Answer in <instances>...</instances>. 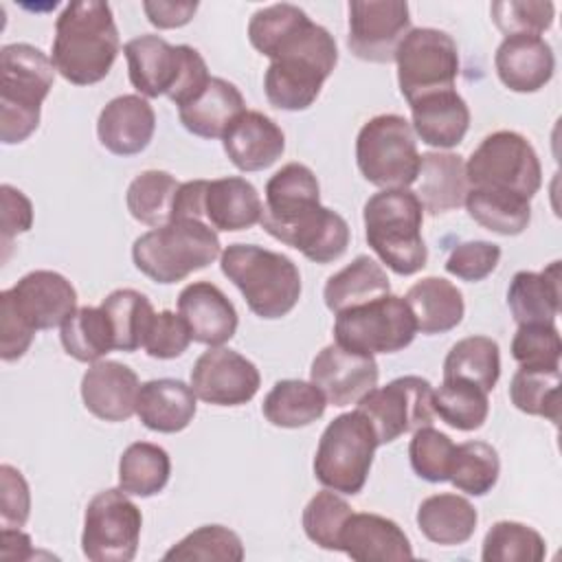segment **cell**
Listing matches in <instances>:
<instances>
[{
  "mask_svg": "<svg viewBox=\"0 0 562 562\" xmlns=\"http://www.w3.org/2000/svg\"><path fill=\"white\" fill-rule=\"evenodd\" d=\"M268 59L266 99L279 110L299 112L318 99L325 79L338 64V48L334 35L307 15L277 42Z\"/></svg>",
  "mask_w": 562,
  "mask_h": 562,
  "instance_id": "cell-1",
  "label": "cell"
},
{
  "mask_svg": "<svg viewBox=\"0 0 562 562\" xmlns=\"http://www.w3.org/2000/svg\"><path fill=\"white\" fill-rule=\"evenodd\" d=\"M121 40L112 7L101 0L70 2L55 22L53 66L75 86H92L108 77Z\"/></svg>",
  "mask_w": 562,
  "mask_h": 562,
  "instance_id": "cell-2",
  "label": "cell"
},
{
  "mask_svg": "<svg viewBox=\"0 0 562 562\" xmlns=\"http://www.w3.org/2000/svg\"><path fill=\"white\" fill-rule=\"evenodd\" d=\"M220 268L259 318H281L301 299V272L281 252L257 244H231L220 255Z\"/></svg>",
  "mask_w": 562,
  "mask_h": 562,
  "instance_id": "cell-3",
  "label": "cell"
},
{
  "mask_svg": "<svg viewBox=\"0 0 562 562\" xmlns=\"http://www.w3.org/2000/svg\"><path fill=\"white\" fill-rule=\"evenodd\" d=\"M364 237L371 250L395 274L419 272L428 261L422 237L424 206L411 189H382L362 209Z\"/></svg>",
  "mask_w": 562,
  "mask_h": 562,
  "instance_id": "cell-4",
  "label": "cell"
},
{
  "mask_svg": "<svg viewBox=\"0 0 562 562\" xmlns=\"http://www.w3.org/2000/svg\"><path fill=\"white\" fill-rule=\"evenodd\" d=\"M55 81L53 59L33 44H7L0 50V140L15 145L40 125L42 103Z\"/></svg>",
  "mask_w": 562,
  "mask_h": 562,
  "instance_id": "cell-5",
  "label": "cell"
},
{
  "mask_svg": "<svg viewBox=\"0 0 562 562\" xmlns=\"http://www.w3.org/2000/svg\"><path fill=\"white\" fill-rule=\"evenodd\" d=\"M123 53L132 86L149 99L165 94L178 108L193 101L211 79L204 57L193 46H171L160 35H138Z\"/></svg>",
  "mask_w": 562,
  "mask_h": 562,
  "instance_id": "cell-6",
  "label": "cell"
},
{
  "mask_svg": "<svg viewBox=\"0 0 562 562\" xmlns=\"http://www.w3.org/2000/svg\"><path fill=\"white\" fill-rule=\"evenodd\" d=\"M220 255V237L202 220H171L143 233L132 246L134 266L165 285L211 266Z\"/></svg>",
  "mask_w": 562,
  "mask_h": 562,
  "instance_id": "cell-7",
  "label": "cell"
},
{
  "mask_svg": "<svg viewBox=\"0 0 562 562\" xmlns=\"http://www.w3.org/2000/svg\"><path fill=\"white\" fill-rule=\"evenodd\" d=\"M375 448V430L360 411L334 417L316 446V481L338 494L353 496L362 492L371 472Z\"/></svg>",
  "mask_w": 562,
  "mask_h": 562,
  "instance_id": "cell-8",
  "label": "cell"
},
{
  "mask_svg": "<svg viewBox=\"0 0 562 562\" xmlns=\"http://www.w3.org/2000/svg\"><path fill=\"white\" fill-rule=\"evenodd\" d=\"M362 178L380 189H408L419 173V151L411 123L400 114L369 119L356 138Z\"/></svg>",
  "mask_w": 562,
  "mask_h": 562,
  "instance_id": "cell-9",
  "label": "cell"
},
{
  "mask_svg": "<svg viewBox=\"0 0 562 562\" xmlns=\"http://www.w3.org/2000/svg\"><path fill=\"white\" fill-rule=\"evenodd\" d=\"M470 189H494L531 200L542 184V167L533 145L518 132L487 134L465 162Z\"/></svg>",
  "mask_w": 562,
  "mask_h": 562,
  "instance_id": "cell-10",
  "label": "cell"
},
{
  "mask_svg": "<svg viewBox=\"0 0 562 562\" xmlns=\"http://www.w3.org/2000/svg\"><path fill=\"white\" fill-rule=\"evenodd\" d=\"M417 325L404 296L384 294L336 314L334 338L340 347L375 356L395 353L413 342Z\"/></svg>",
  "mask_w": 562,
  "mask_h": 562,
  "instance_id": "cell-11",
  "label": "cell"
},
{
  "mask_svg": "<svg viewBox=\"0 0 562 562\" xmlns=\"http://www.w3.org/2000/svg\"><path fill=\"white\" fill-rule=\"evenodd\" d=\"M397 83L408 105L426 94L454 90L459 75L457 42L439 29H411L395 53Z\"/></svg>",
  "mask_w": 562,
  "mask_h": 562,
  "instance_id": "cell-12",
  "label": "cell"
},
{
  "mask_svg": "<svg viewBox=\"0 0 562 562\" xmlns=\"http://www.w3.org/2000/svg\"><path fill=\"white\" fill-rule=\"evenodd\" d=\"M143 514L121 487L94 494L83 514L81 551L92 562H130L140 542Z\"/></svg>",
  "mask_w": 562,
  "mask_h": 562,
  "instance_id": "cell-13",
  "label": "cell"
},
{
  "mask_svg": "<svg viewBox=\"0 0 562 562\" xmlns=\"http://www.w3.org/2000/svg\"><path fill=\"white\" fill-rule=\"evenodd\" d=\"M432 391L435 389L426 378L402 375L386 386H373L356 404V411H360L373 426L378 446H384L404 432H415L417 428L432 424Z\"/></svg>",
  "mask_w": 562,
  "mask_h": 562,
  "instance_id": "cell-14",
  "label": "cell"
},
{
  "mask_svg": "<svg viewBox=\"0 0 562 562\" xmlns=\"http://www.w3.org/2000/svg\"><path fill=\"white\" fill-rule=\"evenodd\" d=\"M411 11L404 0L349 2V50L364 61L389 64L411 31Z\"/></svg>",
  "mask_w": 562,
  "mask_h": 562,
  "instance_id": "cell-15",
  "label": "cell"
},
{
  "mask_svg": "<svg viewBox=\"0 0 562 562\" xmlns=\"http://www.w3.org/2000/svg\"><path fill=\"white\" fill-rule=\"evenodd\" d=\"M259 384L255 362L226 347H211L191 369L193 393L213 406H241L257 395Z\"/></svg>",
  "mask_w": 562,
  "mask_h": 562,
  "instance_id": "cell-16",
  "label": "cell"
},
{
  "mask_svg": "<svg viewBox=\"0 0 562 562\" xmlns=\"http://www.w3.org/2000/svg\"><path fill=\"white\" fill-rule=\"evenodd\" d=\"M378 362L373 356H364L331 342L323 347L312 360L310 382H314L327 404L338 408L358 404L373 386H378Z\"/></svg>",
  "mask_w": 562,
  "mask_h": 562,
  "instance_id": "cell-17",
  "label": "cell"
},
{
  "mask_svg": "<svg viewBox=\"0 0 562 562\" xmlns=\"http://www.w3.org/2000/svg\"><path fill=\"white\" fill-rule=\"evenodd\" d=\"M7 292L20 316L35 331L61 327L77 310L75 285L55 270H33Z\"/></svg>",
  "mask_w": 562,
  "mask_h": 562,
  "instance_id": "cell-18",
  "label": "cell"
},
{
  "mask_svg": "<svg viewBox=\"0 0 562 562\" xmlns=\"http://www.w3.org/2000/svg\"><path fill=\"white\" fill-rule=\"evenodd\" d=\"M268 235L299 250L314 263H331L340 259L351 239L347 220L323 204L303 211L292 222L270 231Z\"/></svg>",
  "mask_w": 562,
  "mask_h": 562,
  "instance_id": "cell-19",
  "label": "cell"
},
{
  "mask_svg": "<svg viewBox=\"0 0 562 562\" xmlns=\"http://www.w3.org/2000/svg\"><path fill=\"white\" fill-rule=\"evenodd\" d=\"M178 314L191 331V340L222 347L237 331V310L211 281H193L178 294Z\"/></svg>",
  "mask_w": 562,
  "mask_h": 562,
  "instance_id": "cell-20",
  "label": "cell"
},
{
  "mask_svg": "<svg viewBox=\"0 0 562 562\" xmlns=\"http://www.w3.org/2000/svg\"><path fill=\"white\" fill-rule=\"evenodd\" d=\"M140 382L134 369L116 360H99L81 378L83 406L103 422H125L136 415Z\"/></svg>",
  "mask_w": 562,
  "mask_h": 562,
  "instance_id": "cell-21",
  "label": "cell"
},
{
  "mask_svg": "<svg viewBox=\"0 0 562 562\" xmlns=\"http://www.w3.org/2000/svg\"><path fill=\"white\" fill-rule=\"evenodd\" d=\"M156 130V114L140 94H121L105 103L97 119L99 143L114 156L140 154Z\"/></svg>",
  "mask_w": 562,
  "mask_h": 562,
  "instance_id": "cell-22",
  "label": "cell"
},
{
  "mask_svg": "<svg viewBox=\"0 0 562 562\" xmlns=\"http://www.w3.org/2000/svg\"><path fill=\"white\" fill-rule=\"evenodd\" d=\"M501 83L514 92H538L555 70L551 44L540 35H507L494 55Z\"/></svg>",
  "mask_w": 562,
  "mask_h": 562,
  "instance_id": "cell-23",
  "label": "cell"
},
{
  "mask_svg": "<svg viewBox=\"0 0 562 562\" xmlns=\"http://www.w3.org/2000/svg\"><path fill=\"white\" fill-rule=\"evenodd\" d=\"M222 145L239 171H261L281 158L285 136L263 112L244 110L224 132Z\"/></svg>",
  "mask_w": 562,
  "mask_h": 562,
  "instance_id": "cell-24",
  "label": "cell"
},
{
  "mask_svg": "<svg viewBox=\"0 0 562 562\" xmlns=\"http://www.w3.org/2000/svg\"><path fill=\"white\" fill-rule=\"evenodd\" d=\"M340 551L358 562L411 560L413 547L402 527L380 514H351L340 533Z\"/></svg>",
  "mask_w": 562,
  "mask_h": 562,
  "instance_id": "cell-25",
  "label": "cell"
},
{
  "mask_svg": "<svg viewBox=\"0 0 562 562\" xmlns=\"http://www.w3.org/2000/svg\"><path fill=\"white\" fill-rule=\"evenodd\" d=\"M316 204H321V187L314 171L303 162H288L266 182L259 224L270 233Z\"/></svg>",
  "mask_w": 562,
  "mask_h": 562,
  "instance_id": "cell-26",
  "label": "cell"
},
{
  "mask_svg": "<svg viewBox=\"0 0 562 562\" xmlns=\"http://www.w3.org/2000/svg\"><path fill=\"white\" fill-rule=\"evenodd\" d=\"M413 132L422 143L450 149L463 140L470 127V108L457 90L426 94L411 103Z\"/></svg>",
  "mask_w": 562,
  "mask_h": 562,
  "instance_id": "cell-27",
  "label": "cell"
},
{
  "mask_svg": "<svg viewBox=\"0 0 562 562\" xmlns=\"http://www.w3.org/2000/svg\"><path fill=\"white\" fill-rule=\"evenodd\" d=\"M417 200L430 215L448 213L465 202L470 191L465 162L452 151H426L419 156Z\"/></svg>",
  "mask_w": 562,
  "mask_h": 562,
  "instance_id": "cell-28",
  "label": "cell"
},
{
  "mask_svg": "<svg viewBox=\"0 0 562 562\" xmlns=\"http://www.w3.org/2000/svg\"><path fill=\"white\" fill-rule=\"evenodd\" d=\"M198 395L191 384L176 378H158L140 384L136 415L149 430L180 432L195 417Z\"/></svg>",
  "mask_w": 562,
  "mask_h": 562,
  "instance_id": "cell-29",
  "label": "cell"
},
{
  "mask_svg": "<svg viewBox=\"0 0 562 562\" xmlns=\"http://www.w3.org/2000/svg\"><path fill=\"white\" fill-rule=\"evenodd\" d=\"M263 202L257 189L239 176L206 180L204 222L224 233L246 231L261 222Z\"/></svg>",
  "mask_w": 562,
  "mask_h": 562,
  "instance_id": "cell-30",
  "label": "cell"
},
{
  "mask_svg": "<svg viewBox=\"0 0 562 562\" xmlns=\"http://www.w3.org/2000/svg\"><path fill=\"white\" fill-rule=\"evenodd\" d=\"M244 110L246 103L239 88L222 77H211L193 101L178 108V119L193 136L222 138Z\"/></svg>",
  "mask_w": 562,
  "mask_h": 562,
  "instance_id": "cell-31",
  "label": "cell"
},
{
  "mask_svg": "<svg viewBox=\"0 0 562 562\" xmlns=\"http://www.w3.org/2000/svg\"><path fill=\"white\" fill-rule=\"evenodd\" d=\"M507 305L518 325L553 323L560 312V261H551L542 272H516L507 288Z\"/></svg>",
  "mask_w": 562,
  "mask_h": 562,
  "instance_id": "cell-32",
  "label": "cell"
},
{
  "mask_svg": "<svg viewBox=\"0 0 562 562\" xmlns=\"http://www.w3.org/2000/svg\"><path fill=\"white\" fill-rule=\"evenodd\" d=\"M404 301L413 312L417 331L428 336L454 329L465 312L461 290L443 277H426L413 283Z\"/></svg>",
  "mask_w": 562,
  "mask_h": 562,
  "instance_id": "cell-33",
  "label": "cell"
},
{
  "mask_svg": "<svg viewBox=\"0 0 562 562\" xmlns=\"http://www.w3.org/2000/svg\"><path fill=\"white\" fill-rule=\"evenodd\" d=\"M479 514L474 505L459 494H432L417 509L419 531L435 544L454 547L474 536Z\"/></svg>",
  "mask_w": 562,
  "mask_h": 562,
  "instance_id": "cell-34",
  "label": "cell"
},
{
  "mask_svg": "<svg viewBox=\"0 0 562 562\" xmlns=\"http://www.w3.org/2000/svg\"><path fill=\"white\" fill-rule=\"evenodd\" d=\"M384 294H391L386 270L369 255H358L351 263L331 274L323 290L325 305L334 314L375 301Z\"/></svg>",
  "mask_w": 562,
  "mask_h": 562,
  "instance_id": "cell-35",
  "label": "cell"
},
{
  "mask_svg": "<svg viewBox=\"0 0 562 562\" xmlns=\"http://www.w3.org/2000/svg\"><path fill=\"white\" fill-rule=\"evenodd\" d=\"M327 408L323 391L305 380H279L266 395L263 417L279 428H303L321 419Z\"/></svg>",
  "mask_w": 562,
  "mask_h": 562,
  "instance_id": "cell-36",
  "label": "cell"
},
{
  "mask_svg": "<svg viewBox=\"0 0 562 562\" xmlns=\"http://www.w3.org/2000/svg\"><path fill=\"white\" fill-rule=\"evenodd\" d=\"M101 310L110 321L114 349L130 353L145 345L156 312L143 292L132 288H119L101 301Z\"/></svg>",
  "mask_w": 562,
  "mask_h": 562,
  "instance_id": "cell-37",
  "label": "cell"
},
{
  "mask_svg": "<svg viewBox=\"0 0 562 562\" xmlns=\"http://www.w3.org/2000/svg\"><path fill=\"white\" fill-rule=\"evenodd\" d=\"M171 459L165 448L149 441L130 443L119 459V487L132 496H154L165 490Z\"/></svg>",
  "mask_w": 562,
  "mask_h": 562,
  "instance_id": "cell-38",
  "label": "cell"
},
{
  "mask_svg": "<svg viewBox=\"0 0 562 562\" xmlns=\"http://www.w3.org/2000/svg\"><path fill=\"white\" fill-rule=\"evenodd\" d=\"M180 182L160 169H147L138 173L125 193L130 215L151 228H158L173 217V202Z\"/></svg>",
  "mask_w": 562,
  "mask_h": 562,
  "instance_id": "cell-39",
  "label": "cell"
},
{
  "mask_svg": "<svg viewBox=\"0 0 562 562\" xmlns=\"http://www.w3.org/2000/svg\"><path fill=\"white\" fill-rule=\"evenodd\" d=\"M463 204L476 224L505 237L520 235L531 220L529 200L507 191L470 189Z\"/></svg>",
  "mask_w": 562,
  "mask_h": 562,
  "instance_id": "cell-40",
  "label": "cell"
},
{
  "mask_svg": "<svg viewBox=\"0 0 562 562\" xmlns=\"http://www.w3.org/2000/svg\"><path fill=\"white\" fill-rule=\"evenodd\" d=\"M443 378L468 380L490 393L501 378L498 342L487 336L457 340L443 360Z\"/></svg>",
  "mask_w": 562,
  "mask_h": 562,
  "instance_id": "cell-41",
  "label": "cell"
},
{
  "mask_svg": "<svg viewBox=\"0 0 562 562\" xmlns=\"http://www.w3.org/2000/svg\"><path fill=\"white\" fill-rule=\"evenodd\" d=\"M61 347L79 362H99L114 349V336L105 312L92 305L77 307L61 325Z\"/></svg>",
  "mask_w": 562,
  "mask_h": 562,
  "instance_id": "cell-42",
  "label": "cell"
},
{
  "mask_svg": "<svg viewBox=\"0 0 562 562\" xmlns=\"http://www.w3.org/2000/svg\"><path fill=\"white\" fill-rule=\"evenodd\" d=\"M432 408L448 426L470 432L485 424L490 400L487 391L468 380L443 378L441 386L432 391Z\"/></svg>",
  "mask_w": 562,
  "mask_h": 562,
  "instance_id": "cell-43",
  "label": "cell"
},
{
  "mask_svg": "<svg viewBox=\"0 0 562 562\" xmlns=\"http://www.w3.org/2000/svg\"><path fill=\"white\" fill-rule=\"evenodd\" d=\"M501 474V461L494 446L485 441H463L454 446L448 481L470 496H485L492 492Z\"/></svg>",
  "mask_w": 562,
  "mask_h": 562,
  "instance_id": "cell-44",
  "label": "cell"
},
{
  "mask_svg": "<svg viewBox=\"0 0 562 562\" xmlns=\"http://www.w3.org/2000/svg\"><path fill=\"white\" fill-rule=\"evenodd\" d=\"M560 369H518L509 382L512 404L536 417H544L553 424L560 422Z\"/></svg>",
  "mask_w": 562,
  "mask_h": 562,
  "instance_id": "cell-45",
  "label": "cell"
},
{
  "mask_svg": "<svg viewBox=\"0 0 562 562\" xmlns=\"http://www.w3.org/2000/svg\"><path fill=\"white\" fill-rule=\"evenodd\" d=\"M547 555L544 538L529 525L498 520L483 538V562H540Z\"/></svg>",
  "mask_w": 562,
  "mask_h": 562,
  "instance_id": "cell-46",
  "label": "cell"
},
{
  "mask_svg": "<svg viewBox=\"0 0 562 562\" xmlns=\"http://www.w3.org/2000/svg\"><path fill=\"white\" fill-rule=\"evenodd\" d=\"M351 514V505L338 492H316L303 509L305 536L321 549L340 551V533Z\"/></svg>",
  "mask_w": 562,
  "mask_h": 562,
  "instance_id": "cell-47",
  "label": "cell"
},
{
  "mask_svg": "<svg viewBox=\"0 0 562 562\" xmlns=\"http://www.w3.org/2000/svg\"><path fill=\"white\" fill-rule=\"evenodd\" d=\"M165 560H222L239 562L244 560L241 538L224 525H202L176 542L165 555Z\"/></svg>",
  "mask_w": 562,
  "mask_h": 562,
  "instance_id": "cell-48",
  "label": "cell"
},
{
  "mask_svg": "<svg viewBox=\"0 0 562 562\" xmlns=\"http://www.w3.org/2000/svg\"><path fill=\"white\" fill-rule=\"evenodd\" d=\"M512 356L520 369H560L562 340L553 323L518 325L512 340Z\"/></svg>",
  "mask_w": 562,
  "mask_h": 562,
  "instance_id": "cell-49",
  "label": "cell"
},
{
  "mask_svg": "<svg viewBox=\"0 0 562 562\" xmlns=\"http://www.w3.org/2000/svg\"><path fill=\"white\" fill-rule=\"evenodd\" d=\"M452 452H454L452 439L432 426L417 428L408 443L411 468L419 479L428 483L448 481Z\"/></svg>",
  "mask_w": 562,
  "mask_h": 562,
  "instance_id": "cell-50",
  "label": "cell"
},
{
  "mask_svg": "<svg viewBox=\"0 0 562 562\" xmlns=\"http://www.w3.org/2000/svg\"><path fill=\"white\" fill-rule=\"evenodd\" d=\"M492 22L507 35H542L553 24L555 7L542 0H498L490 7Z\"/></svg>",
  "mask_w": 562,
  "mask_h": 562,
  "instance_id": "cell-51",
  "label": "cell"
},
{
  "mask_svg": "<svg viewBox=\"0 0 562 562\" xmlns=\"http://www.w3.org/2000/svg\"><path fill=\"white\" fill-rule=\"evenodd\" d=\"M303 18H307V13L290 2L257 9L248 22V40L255 50L268 57L277 42L285 37Z\"/></svg>",
  "mask_w": 562,
  "mask_h": 562,
  "instance_id": "cell-52",
  "label": "cell"
},
{
  "mask_svg": "<svg viewBox=\"0 0 562 562\" xmlns=\"http://www.w3.org/2000/svg\"><path fill=\"white\" fill-rule=\"evenodd\" d=\"M501 261V248L498 244L474 239V241H463L457 244L448 259H446V272L454 274L457 279L463 281H483L487 274L496 270Z\"/></svg>",
  "mask_w": 562,
  "mask_h": 562,
  "instance_id": "cell-53",
  "label": "cell"
},
{
  "mask_svg": "<svg viewBox=\"0 0 562 562\" xmlns=\"http://www.w3.org/2000/svg\"><path fill=\"white\" fill-rule=\"evenodd\" d=\"M189 342H191V331H189L187 323L182 321V316L171 310H162V312L154 314V321L149 325L143 349L151 358L171 360V358L182 356L187 351Z\"/></svg>",
  "mask_w": 562,
  "mask_h": 562,
  "instance_id": "cell-54",
  "label": "cell"
},
{
  "mask_svg": "<svg viewBox=\"0 0 562 562\" xmlns=\"http://www.w3.org/2000/svg\"><path fill=\"white\" fill-rule=\"evenodd\" d=\"M31 514V492L22 472L9 463L0 465V525L22 529Z\"/></svg>",
  "mask_w": 562,
  "mask_h": 562,
  "instance_id": "cell-55",
  "label": "cell"
},
{
  "mask_svg": "<svg viewBox=\"0 0 562 562\" xmlns=\"http://www.w3.org/2000/svg\"><path fill=\"white\" fill-rule=\"evenodd\" d=\"M35 329L20 316L7 290L0 292V358L4 362L20 360L31 342Z\"/></svg>",
  "mask_w": 562,
  "mask_h": 562,
  "instance_id": "cell-56",
  "label": "cell"
},
{
  "mask_svg": "<svg viewBox=\"0 0 562 562\" xmlns=\"http://www.w3.org/2000/svg\"><path fill=\"white\" fill-rule=\"evenodd\" d=\"M0 204H2V211H0L2 246L7 250L15 235H22L33 226V204L20 189L11 184L0 187Z\"/></svg>",
  "mask_w": 562,
  "mask_h": 562,
  "instance_id": "cell-57",
  "label": "cell"
},
{
  "mask_svg": "<svg viewBox=\"0 0 562 562\" xmlns=\"http://www.w3.org/2000/svg\"><path fill=\"white\" fill-rule=\"evenodd\" d=\"M143 11L147 20L158 29H178L191 22L198 11V2H173V0H145Z\"/></svg>",
  "mask_w": 562,
  "mask_h": 562,
  "instance_id": "cell-58",
  "label": "cell"
},
{
  "mask_svg": "<svg viewBox=\"0 0 562 562\" xmlns=\"http://www.w3.org/2000/svg\"><path fill=\"white\" fill-rule=\"evenodd\" d=\"M33 558V544L31 538L15 527H2V547H0V560H29Z\"/></svg>",
  "mask_w": 562,
  "mask_h": 562,
  "instance_id": "cell-59",
  "label": "cell"
}]
</instances>
